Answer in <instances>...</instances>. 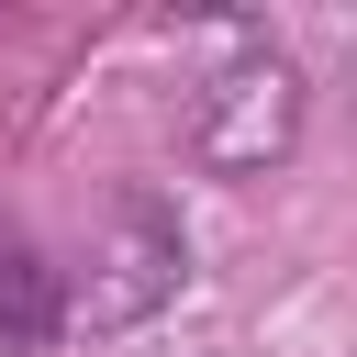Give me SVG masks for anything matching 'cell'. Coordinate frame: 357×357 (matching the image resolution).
Returning a JSON list of instances; mask_svg holds the SVG:
<instances>
[{
  "mask_svg": "<svg viewBox=\"0 0 357 357\" xmlns=\"http://www.w3.org/2000/svg\"><path fill=\"white\" fill-rule=\"evenodd\" d=\"M190 145H201V167H223V178L279 167V156L301 145V67H290L279 45H245V56H234V67L201 89Z\"/></svg>",
  "mask_w": 357,
  "mask_h": 357,
  "instance_id": "6da1fadb",
  "label": "cell"
},
{
  "mask_svg": "<svg viewBox=\"0 0 357 357\" xmlns=\"http://www.w3.org/2000/svg\"><path fill=\"white\" fill-rule=\"evenodd\" d=\"M178 268H190V234H178V212L156 201V190H112L100 201V245H89V324H145L167 290H178Z\"/></svg>",
  "mask_w": 357,
  "mask_h": 357,
  "instance_id": "7a4b0ae2",
  "label": "cell"
},
{
  "mask_svg": "<svg viewBox=\"0 0 357 357\" xmlns=\"http://www.w3.org/2000/svg\"><path fill=\"white\" fill-rule=\"evenodd\" d=\"M67 335V279L45 268V245L0 234V357H33Z\"/></svg>",
  "mask_w": 357,
  "mask_h": 357,
  "instance_id": "3957f363",
  "label": "cell"
}]
</instances>
